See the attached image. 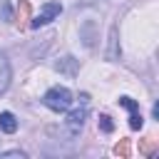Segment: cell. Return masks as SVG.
Segmentation results:
<instances>
[{
    "label": "cell",
    "instance_id": "obj_1",
    "mask_svg": "<svg viewBox=\"0 0 159 159\" xmlns=\"http://www.w3.org/2000/svg\"><path fill=\"white\" fill-rule=\"evenodd\" d=\"M42 102H45L50 109H55V112H67V109L72 107V92H70L67 87H52V89L45 92Z\"/></svg>",
    "mask_w": 159,
    "mask_h": 159
},
{
    "label": "cell",
    "instance_id": "obj_2",
    "mask_svg": "<svg viewBox=\"0 0 159 159\" xmlns=\"http://www.w3.org/2000/svg\"><path fill=\"white\" fill-rule=\"evenodd\" d=\"M60 12H62V5H60V2H45V7H42V10L30 20V27H35V30H37V27H42V25L52 22Z\"/></svg>",
    "mask_w": 159,
    "mask_h": 159
},
{
    "label": "cell",
    "instance_id": "obj_3",
    "mask_svg": "<svg viewBox=\"0 0 159 159\" xmlns=\"http://www.w3.org/2000/svg\"><path fill=\"white\" fill-rule=\"evenodd\" d=\"M84 119H87V104H82L80 109H72L65 119V127H67V134L70 137H77L84 127Z\"/></svg>",
    "mask_w": 159,
    "mask_h": 159
},
{
    "label": "cell",
    "instance_id": "obj_4",
    "mask_svg": "<svg viewBox=\"0 0 159 159\" xmlns=\"http://www.w3.org/2000/svg\"><path fill=\"white\" fill-rule=\"evenodd\" d=\"M119 104L129 112V127L132 129H142L144 119H142V112H139V104L132 99V97H119Z\"/></svg>",
    "mask_w": 159,
    "mask_h": 159
},
{
    "label": "cell",
    "instance_id": "obj_5",
    "mask_svg": "<svg viewBox=\"0 0 159 159\" xmlns=\"http://www.w3.org/2000/svg\"><path fill=\"white\" fill-rule=\"evenodd\" d=\"M10 80H12V70H10V62L5 55H0V94L10 87Z\"/></svg>",
    "mask_w": 159,
    "mask_h": 159
},
{
    "label": "cell",
    "instance_id": "obj_6",
    "mask_svg": "<svg viewBox=\"0 0 159 159\" xmlns=\"http://www.w3.org/2000/svg\"><path fill=\"white\" fill-rule=\"evenodd\" d=\"M55 70H57V72H62V75H70V77H75V75H77V60L67 55V57H62V60L55 65Z\"/></svg>",
    "mask_w": 159,
    "mask_h": 159
},
{
    "label": "cell",
    "instance_id": "obj_7",
    "mask_svg": "<svg viewBox=\"0 0 159 159\" xmlns=\"http://www.w3.org/2000/svg\"><path fill=\"white\" fill-rule=\"evenodd\" d=\"M0 132H5V134L17 132V119L12 112H0Z\"/></svg>",
    "mask_w": 159,
    "mask_h": 159
},
{
    "label": "cell",
    "instance_id": "obj_8",
    "mask_svg": "<svg viewBox=\"0 0 159 159\" xmlns=\"http://www.w3.org/2000/svg\"><path fill=\"white\" fill-rule=\"evenodd\" d=\"M107 60H119V47H117V27L109 30V52Z\"/></svg>",
    "mask_w": 159,
    "mask_h": 159
},
{
    "label": "cell",
    "instance_id": "obj_9",
    "mask_svg": "<svg viewBox=\"0 0 159 159\" xmlns=\"http://www.w3.org/2000/svg\"><path fill=\"white\" fill-rule=\"evenodd\" d=\"M99 129L109 134V132L114 129V122H112V117H107V114H99Z\"/></svg>",
    "mask_w": 159,
    "mask_h": 159
},
{
    "label": "cell",
    "instance_id": "obj_10",
    "mask_svg": "<svg viewBox=\"0 0 159 159\" xmlns=\"http://www.w3.org/2000/svg\"><path fill=\"white\" fill-rule=\"evenodd\" d=\"M154 149H157V139H147V142L142 144V149H139V152H142L144 157H149V154H152Z\"/></svg>",
    "mask_w": 159,
    "mask_h": 159
},
{
    "label": "cell",
    "instance_id": "obj_11",
    "mask_svg": "<svg viewBox=\"0 0 159 159\" xmlns=\"http://www.w3.org/2000/svg\"><path fill=\"white\" fill-rule=\"evenodd\" d=\"M114 152H117V154H122V157H129V142H127V139H122V142L114 147Z\"/></svg>",
    "mask_w": 159,
    "mask_h": 159
},
{
    "label": "cell",
    "instance_id": "obj_12",
    "mask_svg": "<svg viewBox=\"0 0 159 159\" xmlns=\"http://www.w3.org/2000/svg\"><path fill=\"white\" fill-rule=\"evenodd\" d=\"M0 157H25V152H0Z\"/></svg>",
    "mask_w": 159,
    "mask_h": 159
}]
</instances>
